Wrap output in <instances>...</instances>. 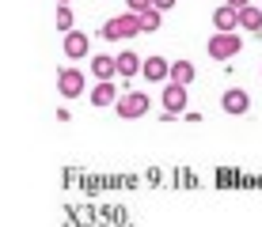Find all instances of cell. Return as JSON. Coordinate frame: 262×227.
<instances>
[{"mask_svg": "<svg viewBox=\"0 0 262 227\" xmlns=\"http://www.w3.org/2000/svg\"><path fill=\"white\" fill-rule=\"evenodd\" d=\"M137 34H144L141 31V15L129 12V8H125L122 15H114V19L103 23V38L106 42H129V38H137Z\"/></svg>", "mask_w": 262, "mask_h": 227, "instance_id": "6da1fadb", "label": "cell"}, {"mask_svg": "<svg viewBox=\"0 0 262 227\" xmlns=\"http://www.w3.org/2000/svg\"><path fill=\"white\" fill-rule=\"evenodd\" d=\"M239 49H243V38H239V31H216L213 38L205 42V53H209L213 61H232Z\"/></svg>", "mask_w": 262, "mask_h": 227, "instance_id": "7a4b0ae2", "label": "cell"}, {"mask_svg": "<svg viewBox=\"0 0 262 227\" xmlns=\"http://www.w3.org/2000/svg\"><path fill=\"white\" fill-rule=\"evenodd\" d=\"M152 106L148 91H125V95L114 103V110H118V117H125V121H133V117H144Z\"/></svg>", "mask_w": 262, "mask_h": 227, "instance_id": "3957f363", "label": "cell"}, {"mask_svg": "<svg viewBox=\"0 0 262 227\" xmlns=\"http://www.w3.org/2000/svg\"><path fill=\"white\" fill-rule=\"evenodd\" d=\"M88 91V76L80 68H61L57 72V95L61 98H80Z\"/></svg>", "mask_w": 262, "mask_h": 227, "instance_id": "277c9868", "label": "cell"}, {"mask_svg": "<svg viewBox=\"0 0 262 227\" xmlns=\"http://www.w3.org/2000/svg\"><path fill=\"white\" fill-rule=\"evenodd\" d=\"M160 103H164L171 114H183L186 106H190V98H186V84H171V80H167V87H164V95H160Z\"/></svg>", "mask_w": 262, "mask_h": 227, "instance_id": "5b68a950", "label": "cell"}, {"mask_svg": "<svg viewBox=\"0 0 262 227\" xmlns=\"http://www.w3.org/2000/svg\"><path fill=\"white\" fill-rule=\"evenodd\" d=\"M221 106H224V114H247L251 110V95L243 87H228L221 95Z\"/></svg>", "mask_w": 262, "mask_h": 227, "instance_id": "8992f818", "label": "cell"}, {"mask_svg": "<svg viewBox=\"0 0 262 227\" xmlns=\"http://www.w3.org/2000/svg\"><path fill=\"white\" fill-rule=\"evenodd\" d=\"M88 34L84 31H76V27H72V31L65 34V57H72V61H80V57H88Z\"/></svg>", "mask_w": 262, "mask_h": 227, "instance_id": "52a82bcc", "label": "cell"}, {"mask_svg": "<svg viewBox=\"0 0 262 227\" xmlns=\"http://www.w3.org/2000/svg\"><path fill=\"white\" fill-rule=\"evenodd\" d=\"M167 72H171V65L164 57H144L141 61V76L148 80V84H160V80H167Z\"/></svg>", "mask_w": 262, "mask_h": 227, "instance_id": "ba28073f", "label": "cell"}, {"mask_svg": "<svg viewBox=\"0 0 262 227\" xmlns=\"http://www.w3.org/2000/svg\"><path fill=\"white\" fill-rule=\"evenodd\" d=\"M213 27H216V31H239V8L221 4V8L213 12Z\"/></svg>", "mask_w": 262, "mask_h": 227, "instance_id": "9c48e42d", "label": "cell"}, {"mask_svg": "<svg viewBox=\"0 0 262 227\" xmlns=\"http://www.w3.org/2000/svg\"><path fill=\"white\" fill-rule=\"evenodd\" d=\"M92 76L95 80H114L118 76V61H114L111 53H95L92 57Z\"/></svg>", "mask_w": 262, "mask_h": 227, "instance_id": "30bf717a", "label": "cell"}, {"mask_svg": "<svg viewBox=\"0 0 262 227\" xmlns=\"http://www.w3.org/2000/svg\"><path fill=\"white\" fill-rule=\"evenodd\" d=\"M118 103V87H114V80H99L92 87V106H114Z\"/></svg>", "mask_w": 262, "mask_h": 227, "instance_id": "8fae6325", "label": "cell"}, {"mask_svg": "<svg viewBox=\"0 0 262 227\" xmlns=\"http://www.w3.org/2000/svg\"><path fill=\"white\" fill-rule=\"evenodd\" d=\"M114 61H118V76H122V80H133V76H141V57H137L133 49H122Z\"/></svg>", "mask_w": 262, "mask_h": 227, "instance_id": "7c38bea8", "label": "cell"}, {"mask_svg": "<svg viewBox=\"0 0 262 227\" xmlns=\"http://www.w3.org/2000/svg\"><path fill=\"white\" fill-rule=\"evenodd\" d=\"M167 80L171 84H190L194 80V61H171V72H167Z\"/></svg>", "mask_w": 262, "mask_h": 227, "instance_id": "4fadbf2b", "label": "cell"}, {"mask_svg": "<svg viewBox=\"0 0 262 227\" xmlns=\"http://www.w3.org/2000/svg\"><path fill=\"white\" fill-rule=\"evenodd\" d=\"M239 27L243 31H262V4H247V8H239Z\"/></svg>", "mask_w": 262, "mask_h": 227, "instance_id": "5bb4252c", "label": "cell"}, {"mask_svg": "<svg viewBox=\"0 0 262 227\" xmlns=\"http://www.w3.org/2000/svg\"><path fill=\"white\" fill-rule=\"evenodd\" d=\"M160 23H164V12H160V8H148V12H141V31H144V34L160 31Z\"/></svg>", "mask_w": 262, "mask_h": 227, "instance_id": "9a60e30c", "label": "cell"}, {"mask_svg": "<svg viewBox=\"0 0 262 227\" xmlns=\"http://www.w3.org/2000/svg\"><path fill=\"white\" fill-rule=\"evenodd\" d=\"M53 19H57V31H61V34H69L76 15H72V8H69V4H57V15H53Z\"/></svg>", "mask_w": 262, "mask_h": 227, "instance_id": "2e32d148", "label": "cell"}, {"mask_svg": "<svg viewBox=\"0 0 262 227\" xmlns=\"http://www.w3.org/2000/svg\"><path fill=\"white\" fill-rule=\"evenodd\" d=\"M125 8H129V12H148V8H152V0H125Z\"/></svg>", "mask_w": 262, "mask_h": 227, "instance_id": "e0dca14e", "label": "cell"}, {"mask_svg": "<svg viewBox=\"0 0 262 227\" xmlns=\"http://www.w3.org/2000/svg\"><path fill=\"white\" fill-rule=\"evenodd\" d=\"M152 8H160V12H171V8H175V0H152Z\"/></svg>", "mask_w": 262, "mask_h": 227, "instance_id": "ac0fdd59", "label": "cell"}, {"mask_svg": "<svg viewBox=\"0 0 262 227\" xmlns=\"http://www.w3.org/2000/svg\"><path fill=\"white\" fill-rule=\"evenodd\" d=\"M224 4H232V8H247L251 0H224Z\"/></svg>", "mask_w": 262, "mask_h": 227, "instance_id": "d6986e66", "label": "cell"}, {"mask_svg": "<svg viewBox=\"0 0 262 227\" xmlns=\"http://www.w3.org/2000/svg\"><path fill=\"white\" fill-rule=\"evenodd\" d=\"M57 4H69V0H57Z\"/></svg>", "mask_w": 262, "mask_h": 227, "instance_id": "ffe728a7", "label": "cell"}]
</instances>
